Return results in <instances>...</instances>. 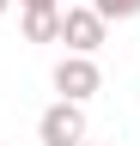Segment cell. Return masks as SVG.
Wrapping results in <instances>:
<instances>
[{"label":"cell","mask_w":140,"mask_h":146,"mask_svg":"<svg viewBox=\"0 0 140 146\" xmlns=\"http://www.w3.org/2000/svg\"><path fill=\"white\" fill-rule=\"evenodd\" d=\"M55 91H61V98H73V104H92L98 91H104L98 55H79V49H67L61 61H55Z\"/></svg>","instance_id":"cell-1"},{"label":"cell","mask_w":140,"mask_h":146,"mask_svg":"<svg viewBox=\"0 0 140 146\" xmlns=\"http://www.w3.org/2000/svg\"><path fill=\"white\" fill-rule=\"evenodd\" d=\"M6 6H12V0H0V12H6Z\"/></svg>","instance_id":"cell-7"},{"label":"cell","mask_w":140,"mask_h":146,"mask_svg":"<svg viewBox=\"0 0 140 146\" xmlns=\"http://www.w3.org/2000/svg\"><path fill=\"white\" fill-rule=\"evenodd\" d=\"M19 6H61V0H19Z\"/></svg>","instance_id":"cell-6"},{"label":"cell","mask_w":140,"mask_h":146,"mask_svg":"<svg viewBox=\"0 0 140 146\" xmlns=\"http://www.w3.org/2000/svg\"><path fill=\"white\" fill-rule=\"evenodd\" d=\"M79 146H98V140H79Z\"/></svg>","instance_id":"cell-8"},{"label":"cell","mask_w":140,"mask_h":146,"mask_svg":"<svg viewBox=\"0 0 140 146\" xmlns=\"http://www.w3.org/2000/svg\"><path fill=\"white\" fill-rule=\"evenodd\" d=\"M104 31H110V18H104L92 0H85V6H61V43H67V49L98 55V49H104Z\"/></svg>","instance_id":"cell-3"},{"label":"cell","mask_w":140,"mask_h":146,"mask_svg":"<svg viewBox=\"0 0 140 146\" xmlns=\"http://www.w3.org/2000/svg\"><path fill=\"white\" fill-rule=\"evenodd\" d=\"M19 31H25V43H61V6H25Z\"/></svg>","instance_id":"cell-4"},{"label":"cell","mask_w":140,"mask_h":146,"mask_svg":"<svg viewBox=\"0 0 140 146\" xmlns=\"http://www.w3.org/2000/svg\"><path fill=\"white\" fill-rule=\"evenodd\" d=\"M37 140H43V146H79V140H85V104L55 98V104L37 116Z\"/></svg>","instance_id":"cell-2"},{"label":"cell","mask_w":140,"mask_h":146,"mask_svg":"<svg viewBox=\"0 0 140 146\" xmlns=\"http://www.w3.org/2000/svg\"><path fill=\"white\" fill-rule=\"evenodd\" d=\"M104 18H140V0H92Z\"/></svg>","instance_id":"cell-5"}]
</instances>
